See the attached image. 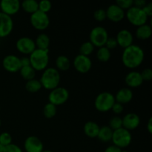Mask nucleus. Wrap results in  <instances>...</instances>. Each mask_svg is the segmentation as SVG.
Listing matches in <instances>:
<instances>
[{"instance_id":"1","label":"nucleus","mask_w":152,"mask_h":152,"mask_svg":"<svg viewBox=\"0 0 152 152\" xmlns=\"http://www.w3.org/2000/svg\"><path fill=\"white\" fill-rule=\"evenodd\" d=\"M145 54L142 48L133 44L124 49L122 55V61L126 68L134 69L142 63Z\"/></svg>"},{"instance_id":"2","label":"nucleus","mask_w":152,"mask_h":152,"mask_svg":"<svg viewBox=\"0 0 152 152\" xmlns=\"http://www.w3.org/2000/svg\"><path fill=\"white\" fill-rule=\"evenodd\" d=\"M39 81L43 88L51 91L59 86L60 82V74L56 68H47L43 71Z\"/></svg>"},{"instance_id":"3","label":"nucleus","mask_w":152,"mask_h":152,"mask_svg":"<svg viewBox=\"0 0 152 152\" xmlns=\"http://www.w3.org/2000/svg\"><path fill=\"white\" fill-rule=\"evenodd\" d=\"M31 66L36 71H44L47 68L49 62L48 51L36 48L29 55Z\"/></svg>"},{"instance_id":"4","label":"nucleus","mask_w":152,"mask_h":152,"mask_svg":"<svg viewBox=\"0 0 152 152\" xmlns=\"http://www.w3.org/2000/svg\"><path fill=\"white\" fill-rule=\"evenodd\" d=\"M115 102V98L112 94L108 91L102 92L96 96L94 106L100 112H107L111 110Z\"/></svg>"},{"instance_id":"5","label":"nucleus","mask_w":152,"mask_h":152,"mask_svg":"<svg viewBox=\"0 0 152 152\" xmlns=\"http://www.w3.org/2000/svg\"><path fill=\"white\" fill-rule=\"evenodd\" d=\"M132 140V134L129 131L124 128H121L117 130L113 131L111 141L113 145L120 148H125L129 146Z\"/></svg>"},{"instance_id":"6","label":"nucleus","mask_w":152,"mask_h":152,"mask_svg":"<svg viewBox=\"0 0 152 152\" xmlns=\"http://www.w3.org/2000/svg\"><path fill=\"white\" fill-rule=\"evenodd\" d=\"M126 16L128 21L132 25L137 27H140L146 24L148 18L147 15L144 13L142 9L138 8L134 6L127 10Z\"/></svg>"},{"instance_id":"7","label":"nucleus","mask_w":152,"mask_h":152,"mask_svg":"<svg viewBox=\"0 0 152 152\" xmlns=\"http://www.w3.org/2000/svg\"><path fill=\"white\" fill-rule=\"evenodd\" d=\"M108 34L107 30L102 26H96L91 31L89 39L90 42L94 47L101 48L105 46L107 39L108 38Z\"/></svg>"},{"instance_id":"8","label":"nucleus","mask_w":152,"mask_h":152,"mask_svg":"<svg viewBox=\"0 0 152 152\" xmlns=\"http://www.w3.org/2000/svg\"><path fill=\"white\" fill-rule=\"evenodd\" d=\"M69 98V92L65 88L57 87L50 91L48 95L50 103L58 106L65 103Z\"/></svg>"},{"instance_id":"9","label":"nucleus","mask_w":152,"mask_h":152,"mask_svg":"<svg viewBox=\"0 0 152 152\" xmlns=\"http://www.w3.org/2000/svg\"><path fill=\"white\" fill-rule=\"evenodd\" d=\"M30 22L36 30L44 31L49 26L50 19L48 13H45L38 10L35 13L31 14Z\"/></svg>"},{"instance_id":"10","label":"nucleus","mask_w":152,"mask_h":152,"mask_svg":"<svg viewBox=\"0 0 152 152\" xmlns=\"http://www.w3.org/2000/svg\"><path fill=\"white\" fill-rule=\"evenodd\" d=\"M73 65L79 73L86 74L91 69L92 62L89 56L79 54L74 58Z\"/></svg>"},{"instance_id":"11","label":"nucleus","mask_w":152,"mask_h":152,"mask_svg":"<svg viewBox=\"0 0 152 152\" xmlns=\"http://www.w3.org/2000/svg\"><path fill=\"white\" fill-rule=\"evenodd\" d=\"M16 47L18 51L25 55H30L37 48L35 42L29 37H21L16 41Z\"/></svg>"},{"instance_id":"12","label":"nucleus","mask_w":152,"mask_h":152,"mask_svg":"<svg viewBox=\"0 0 152 152\" xmlns=\"http://www.w3.org/2000/svg\"><path fill=\"white\" fill-rule=\"evenodd\" d=\"M13 28V21L11 16L0 11V38H5L11 34Z\"/></svg>"},{"instance_id":"13","label":"nucleus","mask_w":152,"mask_h":152,"mask_svg":"<svg viewBox=\"0 0 152 152\" xmlns=\"http://www.w3.org/2000/svg\"><path fill=\"white\" fill-rule=\"evenodd\" d=\"M3 68L10 73H16L20 71L21 63L20 58L16 55L10 54L6 56L2 60Z\"/></svg>"},{"instance_id":"14","label":"nucleus","mask_w":152,"mask_h":152,"mask_svg":"<svg viewBox=\"0 0 152 152\" xmlns=\"http://www.w3.org/2000/svg\"><path fill=\"white\" fill-rule=\"evenodd\" d=\"M21 2L19 0H1L0 2L1 12L7 16H13L19 12Z\"/></svg>"},{"instance_id":"15","label":"nucleus","mask_w":152,"mask_h":152,"mask_svg":"<svg viewBox=\"0 0 152 152\" xmlns=\"http://www.w3.org/2000/svg\"><path fill=\"white\" fill-rule=\"evenodd\" d=\"M106 19L114 22H119L123 20L126 16V13L116 4H112L107 8Z\"/></svg>"},{"instance_id":"16","label":"nucleus","mask_w":152,"mask_h":152,"mask_svg":"<svg viewBox=\"0 0 152 152\" xmlns=\"http://www.w3.org/2000/svg\"><path fill=\"white\" fill-rule=\"evenodd\" d=\"M24 148L26 152H42L44 150V145L39 138L30 136L24 142Z\"/></svg>"},{"instance_id":"17","label":"nucleus","mask_w":152,"mask_h":152,"mask_svg":"<svg viewBox=\"0 0 152 152\" xmlns=\"http://www.w3.org/2000/svg\"><path fill=\"white\" fill-rule=\"evenodd\" d=\"M116 40L117 42V45L125 49L133 45V34L129 30L123 29L118 32L116 37Z\"/></svg>"},{"instance_id":"18","label":"nucleus","mask_w":152,"mask_h":152,"mask_svg":"<svg viewBox=\"0 0 152 152\" xmlns=\"http://www.w3.org/2000/svg\"><path fill=\"white\" fill-rule=\"evenodd\" d=\"M123 128L128 131L136 129L140 124V118L135 113H129L123 119Z\"/></svg>"},{"instance_id":"19","label":"nucleus","mask_w":152,"mask_h":152,"mask_svg":"<svg viewBox=\"0 0 152 152\" xmlns=\"http://www.w3.org/2000/svg\"><path fill=\"white\" fill-rule=\"evenodd\" d=\"M125 82L129 88H137L142 86L143 80L140 73L138 71H131L126 76Z\"/></svg>"},{"instance_id":"20","label":"nucleus","mask_w":152,"mask_h":152,"mask_svg":"<svg viewBox=\"0 0 152 152\" xmlns=\"http://www.w3.org/2000/svg\"><path fill=\"white\" fill-rule=\"evenodd\" d=\"M114 98L116 102L122 105L129 103L133 99V92L129 88H123L117 92Z\"/></svg>"},{"instance_id":"21","label":"nucleus","mask_w":152,"mask_h":152,"mask_svg":"<svg viewBox=\"0 0 152 152\" xmlns=\"http://www.w3.org/2000/svg\"><path fill=\"white\" fill-rule=\"evenodd\" d=\"M100 127L96 123L93 121H88L84 125V133L87 137L90 138L97 137L98 133Z\"/></svg>"},{"instance_id":"22","label":"nucleus","mask_w":152,"mask_h":152,"mask_svg":"<svg viewBox=\"0 0 152 152\" xmlns=\"http://www.w3.org/2000/svg\"><path fill=\"white\" fill-rule=\"evenodd\" d=\"M34 42H35L36 48L37 49L49 51V46H50V37L46 34H39Z\"/></svg>"},{"instance_id":"23","label":"nucleus","mask_w":152,"mask_h":152,"mask_svg":"<svg viewBox=\"0 0 152 152\" xmlns=\"http://www.w3.org/2000/svg\"><path fill=\"white\" fill-rule=\"evenodd\" d=\"M152 34V28L151 25L145 24L143 25L137 27L136 30V37L139 39L145 40L151 37Z\"/></svg>"},{"instance_id":"24","label":"nucleus","mask_w":152,"mask_h":152,"mask_svg":"<svg viewBox=\"0 0 152 152\" xmlns=\"http://www.w3.org/2000/svg\"><path fill=\"white\" fill-rule=\"evenodd\" d=\"M113 135V130L109 126H102L99 129L97 138L103 142H108L111 141Z\"/></svg>"},{"instance_id":"25","label":"nucleus","mask_w":152,"mask_h":152,"mask_svg":"<svg viewBox=\"0 0 152 152\" xmlns=\"http://www.w3.org/2000/svg\"><path fill=\"white\" fill-rule=\"evenodd\" d=\"M21 7L26 13L32 14L39 10V2L36 0H24L21 3Z\"/></svg>"},{"instance_id":"26","label":"nucleus","mask_w":152,"mask_h":152,"mask_svg":"<svg viewBox=\"0 0 152 152\" xmlns=\"http://www.w3.org/2000/svg\"><path fill=\"white\" fill-rule=\"evenodd\" d=\"M56 66L58 70L62 71H66L71 67V62L66 56L61 55L56 59Z\"/></svg>"},{"instance_id":"27","label":"nucleus","mask_w":152,"mask_h":152,"mask_svg":"<svg viewBox=\"0 0 152 152\" xmlns=\"http://www.w3.org/2000/svg\"><path fill=\"white\" fill-rule=\"evenodd\" d=\"M19 72H20V74L22 78L24 80H27V81H29V80H33V79H35L36 71L31 65H29V66L22 67Z\"/></svg>"},{"instance_id":"28","label":"nucleus","mask_w":152,"mask_h":152,"mask_svg":"<svg viewBox=\"0 0 152 152\" xmlns=\"http://www.w3.org/2000/svg\"><path fill=\"white\" fill-rule=\"evenodd\" d=\"M42 88V86L39 80H36V79H33L29 81H27L26 84H25V89L30 93L38 92L39 91L41 90Z\"/></svg>"},{"instance_id":"29","label":"nucleus","mask_w":152,"mask_h":152,"mask_svg":"<svg viewBox=\"0 0 152 152\" xmlns=\"http://www.w3.org/2000/svg\"><path fill=\"white\" fill-rule=\"evenodd\" d=\"M111 50H108L106 47L99 48L97 52H96V58L99 61L102 62H106L111 58Z\"/></svg>"},{"instance_id":"30","label":"nucleus","mask_w":152,"mask_h":152,"mask_svg":"<svg viewBox=\"0 0 152 152\" xmlns=\"http://www.w3.org/2000/svg\"><path fill=\"white\" fill-rule=\"evenodd\" d=\"M56 112H57L56 106L50 103V102L46 104L44 106V108H43V114L47 119L53 118V117L56 116Z\"/></svg>"},{"instance_id":"31","label":"nucleus","mask_w":152,"mask_h":152,"mask_svg":"<svg viewBox=\"0 0 152 152\" xmlns=\"http://www.w3.org/2000/svg\"><path fill=\"white\" fill-rule=\"evenodd\" d=\"M94 50V46L90 42H86L83 43L80 48V54L84 55V56H89Z\"/></svg>"},{"instance_id":"32","label":"nucleus","mask_w":152,"mask_h":152,"mask_svg":"<svg viewBox=\"0 0 152 152\" xmlns=\"http://www.w3.org/2000/svg\"><path fill=\"white\" fill-rule=\"evenodd\" d=\"M109 126L113 131L121 129V128H123V120H122V118L120 117H117V116L112 117V118L110 120L109 126Z\"/></svg>"},{"instance_id":"33","label":"nucleus","mask_w":152,"mask_h":152,"mask_svg":"<svg viewBox=\"0 0 152 152\" xmlns=\"http://www.w3.org/2000/svg\"><path fill=\"white\" fill-rule=\"evenodd\" d=\"M51 7L52 3L48 0H42L39 2V10L45 13H48L51 10Z\"/></svg>"},{"instance_id":"34","label":"nucleus","mask_w":152,"mask_h":152,"mask_svg":"<svg viewBox=\"0 0 152 152\" xmlns=\"http://www.w3.org/2000/svg\"><path fill=\"white\" fill-rule=\"evenodd\" d=\"M116 4L123 10H129L134 6V0H117Z\"/></svg>"},{"instance_id":"35","label":"nucleus","mask_w":152,"mask_h":152,"mask_svg":"<svg viewBox=\"0 0 152 152\" xmlns=\"http://www.w3.org/2000/svg\"><path fill=\"white\" fill-rule=\"evenodd\" d=\"M0 143L4 147L12 143V137L7 132H3L0 134Z\"/></svg>"},{"instance_id":"36","label":"nucleus","mask_w":152,"mask_h":152,"mask_svg":"<svg viewBox=\"0 0 152 152\" xmlns=\"http://www.w3.org/2000/svg\"><path fill=\"white\" fill-rule=\"evenodd\" d=\"M94 17L98 22H102L106 19V12L104 9H97L94 13Z\"/></svg>"},{"instance_id":"37","label":"nucleus","mask_w":152,"mask_h":152,"mask_svg":"<svg viewBox=\"0 0 152 152\" xmlns=\"http://www.w3.org/2000/svg\"><path fill=\"white\" fill-rule=\"evenodd\" d=\"M117 45V42L116 40V38L114 37H108V39H107L106 43L105 45V47H106L108 50H113V49L116 48Z\"/></svg>"},{"instance_id":"38","label":"nucleus","mask_w":152,"mask_h":152,"mask_svg":"<svg viewBox=\"0 0 152 152\" xmlns=\"http://www.w3.org/2000/svg\"><path fill=\"white\" fill-rule=\"evenodd\" d=\"M140 74L143 81H150L152 80V70L151 68H145Z\"/></svg>"},{"instance_id":"39","label":"nucleus","mask_w":152,"mask_h":152,"mask_svg":"<svg viewBox=\"0 0 152 152\" xmlns=\"http://www.w3.org/2000/svg\"><path fill=\"white\" fill-rule=\"evenodd\" d=\"M4 152H22V150L16 144L11 143L4 147Z\"/></svg>"},{"instance_id":"40","label":"nucleus","mask_w":152,"mask_h":152,"mask_svg":"<svg viewBox=\"0 0 152 152\" xmlns=\"http://www.w3.org/2000/svg\"><path fill=\"white\" fill-rule=\"evenodd\" d=\"M123 109H124L123 108V105L118 103L117 102H115V103L112 106V108H111V110L114 111V113L115 114H120L123 111Z\"/></svg>"},{"instance_id":"41","label":"nucleus","mask_w":152,"mask_h":152,"mask_svg":"<svg viewBox=\"0 0 152 152\" xmlns=\"http://www.w3.org/2000/svg\"><path fill=\"white\" fill-rule=\"evenodd\" d=\"M142 10L144 11V13L147 15L148 17H150L152 15V3L148 2L145 5V7L142 8Z\"/></svg>"},{"instance_id":"42","label":"nucleus","mask_w":152,"mask_h":152,"mask_svg":"<svg viewBox=\"0 0 152 152\" xmlns=\"http://www.w3.org/2000/svg\"><path fill=\"white\" fill-rule=\"evenodd\" d=\"M147 3L148 2L145 0H135L134 1V6L138 7V8L142 9Z\"/></svg>"},{"instance_id":"43","label":"nucleus","mask_w":152,"mask_h":152,"mask_svg":"<svg viewBox=\"0 0 152 152\" xmlns=\"http://www.w3.org/2000/svg\"><path fill=\"white\" fill-rule=\"evenodd\" d=\"M20 63L22 67L29 66V65H31L29 56H23V57L20 58Z\"/></svg>"},{"instance_id":"44","label":"nucleus","mask_w":152,"mask_h":152,"mask_svg":"<svg viewBox=\"0 0 152 152\" xmlns=\"http://www.w3.org/2000/svg\"><path fill=\"white\" fill-rule=\"evenodd\" d=\"M123 150L121 148H118V147L115 146V145H110V146L107 147L106 149L105 150L104 152H122Z\"/></svg>"},{"instance_id":"45","label":"nucleus","mask_w":152,"mask_h":152,"mask_svg":"<svg viewBox=\"0 0 152 152\" xmlns=\"http://www.w3.org/2000/svg\"><path fill=\"white\" fill-rule=\"evenodd\" d=\"M147 130L149 132V134L152 133V118L150 117L149 120H148V123H147Z\"/></svg>"},{"instance_id":"46","label":"nucleus","mask_w":152,"mask_h":152,"mask_svg":"<svg viewBox=\"0 0 152 152\" xmlns=\"http://www.w3.org/2000/svg\"><path fill=\"white\" fill-rule=\"evenodd\" d=\"M4 146L0 143V152H4Z\"/></svg>"},{"instance_id":"47","label":"nucleus","mask_w":152,"mask_h":152,"mask_svg":"<svg viewBox=\"0 0 152 152\" xmlns=\"http://www.w3.org/2000/svg\"><path fill=\"white\" fill-rule=\"evenodd\" d=\"M42 152H52V151H50V150H43Z\"/></svg>"},{"instance_id":"48","label":"nucleus","mask_w":152,"mask_h":152,"mask_svg":"<svg viewBox=\"0 0 152 152\" xmlns=\"http://www.w3.org/2000/svg\"><path fill=\"white\" fill-rule=\"evenodd\" d=\"M1 120H0V126H1Z\"/></svg>"},{"instance_id":"49","label":"nucleus","mask_w":152,"mask_h":152,"mask_svg":"<svg viewBox=\"0 0 152 152\" xmlns=\"http://www.w3.org/2000/svg\"><path fill=\"white\" fill-rule=\"evenodd\" d=\"M122 152H128V151H122Z\"/></svg>"}]
</instances>
